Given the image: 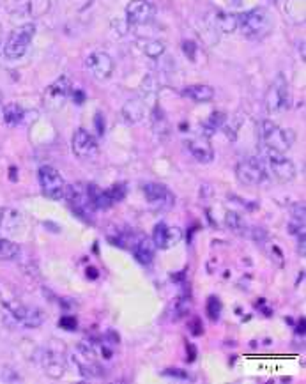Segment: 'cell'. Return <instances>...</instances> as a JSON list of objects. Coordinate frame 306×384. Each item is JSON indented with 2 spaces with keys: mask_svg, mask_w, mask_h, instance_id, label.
Listing matches in <instances>:
<instances>
[{
  "mask_svg": "<svg viewBox=\"0 0 306 384\" xmlns=\"http://www.w3.org/2000/svg\"><path fill=\"white\" fill-rule=\"evenodd\" d=\"M7 312L20 326L27 329H36L45 323V313L36 306L27 305H7Z\"/></svg>",
  "mask_w": 306,
  "mask_h": 384,
  "instance_id": "7c38bea8",
  "label": "cell"
},
{
  "mask_svg": "<svg viewBox=\"0 0 306 384\" xmlns=\"http://www.w3.org/2000/svg\"><path fill=\"white\" fill-rule=\"evenodd\" d=\"M64 199L69 200V204H71L73 211H75V213H78L80 217H87V214H90L94 211L93 200H90V195H89V190H87V186H85V188H83L82 185L68 186Z\"/></svg>",
  "mask_w": 306,
  "mask_h": 384,
  "instance_id": "9a60e30c",
  "label": "cell"
},
{
  "mask_svg": "<svg viewBox=\"0 0 306 384\" xmlns=\"http://www.w3.org/2000/svg\"><path fill=\"white\" fill-rule=\"evenodd\" d=\"M73 96V83L68 76H60L45 93V107L52 112H57L65 105V101Z\"/></svg>",
  "mask_w": 306,
  "mask_h": 384,
  "instance_id": "30bf717a",
  "label": "cell"
},
{
  "mask_svg": "<svg viewBox=\"0 0 306 384\" xmlns=\"http://www.w3.org/2000/svg\"><path fill=\"white\" fill-rule=\"evenodd\" d=\"M85 66L89 69L90 75L96 80H108L112 75H114V58L110 57L107 52L103 50H97V52H93L89 57L85 58Z\"/></svg>",
  "mask_w": 306,
  "mask_h": 384,
  "instance_id": "8fae6325",
  "label": "cell"
},
{
  "mask_svg": "<svg viewBox=\"0 0 306 384\" xmlns=\"http://www.w3.org/2000/svg\"><path fill=\"white\" fill-rule=\"evenodd\" d=\"M186 149L189 151V155L200 163H211L214 158V149L209 144V140L204 137L191 138V140H186Z\"/></svg>",
  "mask_w": 306,
  "mask_h": 384,
  "instance_id": "ac0fdd59",
  "label": "cell"
},
{
  "mask_svg": "<svg viewBox=\"0 0 306 384\" xmlns=\"http://www.w3.org/2000/svg\"><path fill=\"white\" fill-rule=\"evenodd\" d=\"M183 239V230L177 227H170L167 223H158L154 227V234H152V243L159 250H169L174 248L176 244L181 243Z\"/></svg>",
  "mask_w": 306,
  "mask_h": 384,
  "instance_id": "2e32d148",
  "label": "cell"
},
{
  "mask_svg": "<svg viewBox=\"0 0 306 384\" xmlns=\"http://www.w3.org/2000/svg\"><path fill=\"white\" fill-rule=\"evenodd\" d=\"M225 120H227V117H225V113L221 112H214L213 115L209 117V119L204 123V130H206V133H213V131H218L221 126L225 124Z\"/></svg>",
  "mask_w": 306,
  "mask_h": 384,
  "instance_id": "4316f807",
  "label": "cell"
},
{
  "mask_svg": "<svg viewBox=\"0 0 306 384\" xmlns=\"http://www.w3.org/2000/svg\"><path fill=\"white\" fill-rule=\"evenodd\" d=\"M167 46L163 41H158V39H151V41L145 43L144 46V53L151 58H159L163 53H165Z\"/></svg>",
  "mask_w": 306,
  "mask_h": 384,
  "instance_id": "484cf974",
  "label": "cell"
},
{
  "mask_svg": "<svg viewBox=\"0 0 306 384\" xmlns=\"http://www.w3.org/2000/svg\"><path fill=\"white\" fill-rule=\"evenodd\" d=\"M236 177L245 186H258L268 179V170L258 158H245L236 167Z\"/></svg>",
  "mask_w": 306,
  "mask_h": 384,
  "instance_id": "52a82bcc",
  "label": "cell"
},
{
  "mask_svg": "<svg viewBox=\"0 0 306 384\" xmlns=\"http://www.w3.org/2000/svg\"><path fill=\"white\" fill-rule=\"evenodd\" d=\"M206 310H207V313H209L211 319L216 321L218 317H220V313H221V303H220V299L214 298V296H211V298L207 299Z\"/></svg>",
  "mask_w": 306,
  "mask_h": 384,
  "instance_id": "83f0119b",
  "label": "cell"
},
{
  "mask_svg": "<svg viewBox=\"0 0 306 384\" xmlns=\"http://www.w3.org/2000/svg\"><path fill=\"white\" fill-rule=\"evenodd\" d=\"M142 192H144L147 204L154 211H169L176 204L174 193L165 185H159V182H145L142 186Z\"/></svg>",
  "mask_w": 306,
  "mask_h": 384,
  "instance_id": "ba28073f",
  "label": "cell"
},
{
  "mask_svg": "<svg viewBox=\"0 0 306 384\" xmlns=\"http://www.w3.org/2000/svg\"><path fill=\"white\" fill-rule=\"evenodd\" d=\"M145 112H147L145 101L142 100V98H134V100H130L122 107V119L126 120L127 124H137L144 119Z\"/></svg>",
  "mask_w": 306,
  "mask_h": 384,
  "instance_id": "ffe728a7",
  "label": "cell"
},
{
  "mask_svg": "<svg viewBox=\"0 0 306 384\" xmlns=\"http://www.w3.org/2000/svg\"><path fill=\"white\" fill-rule=\"evenodd\" d=\"M297 241H300V244H297V251L301 254V257H305V234L297 236Z\"/></svg>",
  "mask_w": 306,
  "mask_h": 384,
  "instance_id": "4dcf8cb0",
  "label": "cell"
},
{
  "mask_svg": "<svg viewBox=\"0 0 306 384\" xmlns=\"http://www.w3.org/2000/svg\"><path fill=\"white\" fill-rule=\"evenodd\" d=\"M21 213L13 207H0V234H14L21 227Z\"/></svg>",
  "mask_w": 306,
  "mask_h": 384,
  "instance_id": "d6986e66",
  "label": "cell"
},
{
  "mask_svg": "<svg viewBox=\"0 0 306 384\" xmlns=\"http://www.w3.org/2000/svg\"><path fill=\"white\" fill-rule=\"evenodd\" d=\"M238 28L248 39H264L273 31V18L265 7H253L238 16Z\"/></svg>",
  "mask_w": 306,
  "mask_h": 384,
  "instance_id": "6da1fadb",
  "label": "cell"
},
{
  "mask_svg": "<svg viewBox=\"0 0 306 384\" xmlns=\"http://www.w3.org/2000/svg\"><path fill=\"white\" fill-rule=\"evenodd\" d=\"M258 135H260V140L264 144V147L273 149V151L278 152H287L292 144L296 142V133L289 128L278 126L273 120L264 119L258 124Z\"/></svg>",
  "mask_w": 306,
  "mask_h": 384,
  "instance_id": "7a4b0ae2",
  "label": "cell"
},
{
  "mask_svg": "<svg viewBox=\"0 0 306 384\" xmlns=\"http://www.w3.org/2000/svg\"><path fill=\"white\" fill-rule=\"evenodd\" d=\"M2 113L7 126H18V124L25 119V110L16 103L6 105V107L2 108Z\"/></svg>",
  "mask_w": 306,
  "mask_h": 384,
  "instance_id": "603a6c76",
  "label": "cell"
},
{
  "mask_svg": "<svg viewBox=\"0 0 306 384\" xmlns=\"http://www.w3.org/2000/svg\"><path fill=\"white\" fill-rule=\"evenodd\" d=\"M265 110H268L271 115L275 113H282L289 108L290 105V93H289V82H287L285 76L280 73L276 75V78L273 80V83L269 85L268 93H265Z\"/></svg>",
  "mask_w": 306,
  "mask_h": 384,
  "instance_id": "5b68a950",
  "label": "cell"
},
{
  "mask_svg": "<svg viewBox=\"0 0 306 384\" xmlns=\"http://www.w3.org/2000/svg\"><path fill=\"white\" fill-rule=\"evenodd\" d=\"M165 375H169V378L174 379H181V381H188L189 375L186 374L184 370H181V368H170V370L165 372Z\"/></svg>",
  "mask_w": 306,
  "mask_h": 384,
  "instance_id": "f1b7e54d",
  "label": "cell"
},
{
  "mask_svg": "<svg viewBox=\"0 0 306 384\" xmlns=\"http://www.w3.org/2000/svg\"><path fill=\"white\" fill-rule=\"evenodd\" d=\"M183 96L195 103H211L214 100V89L211 85H204V83H195V85L184 87Z\"/></svg>",
  "mask_w": 306,
  "mask_h": 384,
  "instance_id": "44dd1931",
  "label": "cell"
},
{
  "mask_svg": "<svg viewBox=\"0 0 306 384\" xmlns=\"http://www.w3.org/2000/svg\"><path fill=\"white\" fill-rule=\"evenodd\" d=\"M264 160H265V170L273 175L278 182H290L296 177L297 170L296 165H294L292 160H289L285 156V152H278L273 151V149L265 147L264 152Z\"/></svg>",
  "mask_w": 306,
  "mask_h": 384,
  "instance_id": "277c9868",
  "label": "cell"
},
{
  "mask_svg": "<svg viewBox=\"0 0 306 384\" xmlns=\"http://www.w3.org/2000/svg\"><path fill=\"white\" fill-rule=\"evenodd\" d=\"M18 255H20L18 244L2 237V239H0V261H14Z\"/></svg>",
  "mask_w": 306,
  "mask_h": 384,
  "instance_id": "d4e9b609",
  "label": "cell"
},
{
  "mask_svg": "<svg viewBox=\"0 0 306 384\" xmlns=\"http://www.w3.org/2000/svg\"><path fill=\"white\" fill-rule=\"evenodd\" d=\"M156 7L149 0H131L126 6V20L131 25H145L154 20Z\"/></svg>",
  "mask_w": 306,
  "mask_h": 384,
  "instance_id": "5bb4252c",
  "label": "cell"
},
{
  "mask_svg": "<svg viewBox=\"0 0 306 384\" xmlns=\"http://www.w3.org/2000/svg\"><path fill=\"white\" fill-rule=\"evenodd\" d=\"M225 223H227V227L234 234H239V236H245V234H248V227H246L245 219H243L241 214L236 213V211H228L227 217H225Z\"/></svg>",
  "mask_w": 306,
  "mask_h": 384,
  "instance_id": "cb8c5ba5",
  "label": "cell"
},
{
  "mask_svg": "<svg viewBox=\"0 0 306 384\" xmlns=\"http://www.w3.org/2000/svg\"><path fill=\"white\" fill-rule=\"evenodd\" d=\"M38 363L43 368L48 378L60 379L64 378L65 370H68V361L60 351L52 349V347H45L38 353Z\"/></svg>",
  "mask_w": 306,
  "mask_h": 384,
  "instance_id": "9c48e42d",
  "label": "cell"
},
{
  "mask_svg": "<svg viewBox=\"0 0 306 384\" xmlns=\"http://www.w3.org/2000/svg\"><path fill=\"white\" fill-rule=\"evenodd\" d=\"M0 112H2V105H0Z\"/></svg>",
  "mask_w": 306,
  "mask_h": 384,
  "instance_id": "d6a6232c",
  "label": "cell"
},
{
  "mask_svg": "<svg viewBox=\"0 0 306 384\" xmlns=\"http://www.w3.org/2000/svg\"><path fill=\"white\" fill-rule=\"evenodd\" d=\"M214 27L221 34H234L238 31V16L232 13H225V11H218L214 16Z\"/></svg>",
  "mask_w": 306,
  "mask_h": 384,
  "instance_id": "7402d4cb",
  "label": "cell"
},
{
  "mask_svg": "<svg viewBox=\"0 0 306 384\" xmlns=\"http://www.w3.org/2000/svg\"><path fill=\"white\" fill-rule=\"evenodd\" d=\"M59 324L64 329H76V319H75V317H62Z\"/></svg>",
  "mask_w": 306,
  "mask_h": 384,
  "instance_id": "f546056e",
  "label": "cell"
},
{
  "mask_svg": "<svg viewBox=\"0 0 306 384\" xmlns=\"http://www.w3.org/2000/svg\"><path fill=\"white\" fill-rule=\"evenodd\" d=\"M71 149L75 152L76 158L80 160H89L94 158L97 155V140L94 138V135H90L89 131L80 128L75 131L71 140Z\"/></svg>",
  "mask_w": 306,
  "mask_h": 384,
  "instance_id": "4fadbf2b",
  "label": "cell"
},
{
  "mask_svg": "<svg viewBox=\"0 0 306 384\" xmlns=\"http://www.w3.org/2000/svg\"><path fill=\"white\" fill-rule=\"evenodd\" d=\"M228 2H232V6H239V4H241V0H228Z\"/></svg>",
  "mask_w": 306,
  "mask_h": 384,
  "instance_id": "1f68e13d",
  "label": "cell"
},
{
  "mask_svg": "<svg viewBox=\"0 0 306 384\" xmlns=\"http://www.w3.org/2000/svg\"><path fill=\"white\" fill-rule=\"evenodd\" d=\"M39 186H41L43 195L48 197L50 200L64 199L65 190H68V185H65L60 172L50 165L39 168Z\"/></svg>",
  "mask_w": 306,
  "mask_h": 384,
  "instance_id": "8992f818",
  "label": "cell"
},
{
  "mask_svg": "<svg viewBox=\"0 0 306 384\" xmlns=\"http://www.w3.org/2000/svg\"><path fill=\"white\" fill-rule=\"evenodd\" d=\"M131 251H133L134 259H137L140 264L144 266H151L152 261H154V255H156V247L154 243H152L151 237L147 236H134L131 237V244H130Z\"/></svg>",
  "mask_w": 306,
  "mask_h": 384,
  "instance_id": "e0dca14e",
  "label": "cell"
},
{
  "mask_svg": "<svg viewBox=\"0 0 306 384\" xmlns=\"http://www.w3.org/2000/svg\"><path fill=\"white\" fill-rule=\"evenodd\" d=\"M36 36V25L34 24H25L20 27L14 28L9 34L7 41L4 43V55L9 61H18L27 55L28 48H31L32 41Z\"/></svg>",
  "mask_w": 306,
  "mask_h": 384,
  "instance_id": "3957f363",
  "label": "cell"
}]
</instances>
